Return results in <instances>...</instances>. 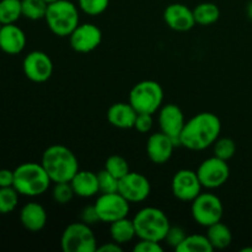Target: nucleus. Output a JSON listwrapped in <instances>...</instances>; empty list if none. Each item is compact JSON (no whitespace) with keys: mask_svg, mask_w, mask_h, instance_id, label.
<instances>
[{"mask_svg":"<svg viewBox=\"0 0 252 252\" xmlns=\"http://www.w3.org/2000/svg\"><path fill=\"white\" fill-rule=\"evenodd\" d=\"M135 233L139 239L164 241L170 225L166 214L155 207H145L140 209L133 218Z\"/></svg>","mask_w":252,"mask_h":252,"instance_id":"39448f33","label":"nucleus"},{"mask_svg":"<svg viewBox=\"0 0 252 252\" xmlns=\"http://www.w3.org/2000/svg\"><path fill=\"white\" fill-rule=\"evenodd\" d=\"M98 252H121L122 251V245L120 244L115 243V241H111V243L107 244H103V245L97 246V250Z\"/></svg>","mask_w":252,"mask_h":252,"instance_id":"58836bf2","label":"nucleus"},{"mask_svg":"<svg viewBox=\"0 0 252 252\" xmlns=\"http://www.w3.org/2000/svg\"><path fill=\"white\" fill-rule=\"evenodd\" d=\"M221 122L212 112H201L185 123L179 144L189 150H204L213 145L219 138Z\"/></svg>","mask_w":252,"mask_h":252,"instance_id":"f257e3e1","label":"nucleus"},{"mask_svg":"<svg viewBox=\"0 0 252 252\" xmlns=\"http://www.w3.org/2000/svg\"><path fill=\"white\" fill-rule=\"evenodd\" d=\"M22 68L29 80L33 83H44L53 74V62L44 52L33 51L25 57Z\"/></svg>","mask_w":252,"mask_h":252,"instance_id":"f8f14e48","label":"nucleus"},{"mask_svg":"<svg viewBox=\"0 0 252 252\" xmlns=\"http://www.w3.org/2000/svg\"><path fill=\"white\" fill-rule=\"evenodd\" d=\"M47 2H48V4H51V2H53V1H57V0H46Z\"/></svg>","mask_w":252,"mask_h":252,"instance_id":"79ce46f5","label":"nucleus"},{"mask_svg":"<svg viewBox=\"0 0 252 252\" xmlns=\"http://www.w3.org/2000/svg\"><path fill=\"white\" fill-rule=\"evenodd\" d=\"M98 180V191L100 193H115L118 192V186H120V180L113 176L111 172L103 169L97 174Z\"/></svg>","mask_w":252,"mask_h":252,"instance_id":"7c9ffc66","label":"nucleus"},{"mask_svg":"<svg viewBox=\"0 0 252 252\" xmlns=\"http://www.w3.org/2000/svg\"><path fill=\"white\" fill-rule=\"evenodd\" d=\"M202 187L196 171L189 169L179 170L171 181L172 194L184 202H192L199 193Z\"/></svg>","mask_w":252,"mask_h":252,"instance_id":"9b49d317","label":"nucleus"},{"mask_svg":"<svg viewBox=\"0 0 252 252\" xmlns=\"http://www.w3.org/2000/svg\"><path fill=\"white\" fill-rule=\"evenodd\" d=\"M129 204V202L120 192H115V193H101L94 206L97 211L100 220L111 224L128 216L130 208Z\"/></svg>","mask_w":252,"mask_h":252,"instance_id":"1a4fd4ad","label":"nucleus"},{"mask_svg":"<svg viewBox=\"0 0 252 252\" xmlns=\"http://www.w3.org/2000/svg\"><path fill=\"white\" fill-rule=\"evenodd\" d=\"M21 16V0H0V24H15Z\"/></svg>","mask_w":252,"mask_h":252,"instance_id":"a878e982","label":"nucleus"},{"mask_svg":"<svg viewBox=\"0 0 252 252\" xmlns=\"http://www.w3.org/2000/svg\"><path fill=\"white\" fill-rule=\"evenodd\" d=\"M177 143L165 133H154L147 142V154L150 161L157 165H162L170 160Z\"/></svg>","mask_w":252,"mask_h":252,"instance_id":"dca6fc26","label":"nucleus"},{"mask_svg":"<svg viewBox=\"0 0 252 252\" xmlns=\"http://www.w3.org/2000/svg\"><path fill=\"white\" fill-rule=\"evenodd\" d=\"M44 167L52 182H70L79 171V161L73 152L65 145L54 144L47 148L42 155Z\"/></svg>","mask_w":252,"mask_h":252,"instance_id":"f03ea898","label":"nucleus"},{"mask_svg":"<svg viewBox=\"0 0 252 252\" xmlns=\"http://www.w3.org/2000/svg\"><path fill=\"white\" fill-rule=\"evenodd\" d=\"M19 192L15 187H0V214H9L19 203Z\"/></svg>","mask_w":252,"mask_h":252,"instance_id":"cd10ccee","label":"nucleus"},{"mask_svg":"<svg viewBox=\"0 0 252 252\" xmlns=\"http://www.w3.org/2000/svg\"><path fill=\"white\" fill-rule=\"evenodd\" d=\"M110 0H79V7L90 16H97L105 12Z\"/></svg>","mask_w":252,"mask_h":252,"instance_id":"473e14b6","label":"nucleus"},{"mask_svg":"<svg viewBox=\"0 0 252 252\" xmlns=\"http://www.w3.org/2000/svg\"><path fill=\"white\" fill-rule=\"evenodd\" d=\"M51 182L42 164L25 162L14 170V187L22 196H41L49 189Z\"/></svg>","mask_w":252,"mask_h":252,"instance_id":"7ed1b4c3","label":"nucleus"},{"mask_svg":"<svg viewBox=\"0 0 252 252\" xmlns=\"http://www.w3.org/2000/svg\"><path fill=\"white\" fill-rule=\"evenodd\" d=\"M186 230L184 228H181V226H170L164 241H166L167 245L171 246V248H174L176 250L181 245L182 241L186 239Z\"/></svg>","mask_w":252,"mask_h":252,"instance_id":"72a5a7b5","label":"nucleus"},{"mask_svg":"<svg viewBox=\"0 0 252 252\" xmlns=\"http://www.w3.org/2000/svg\"><path fill=\"white\" fill-rule=\"evenodd\" d=\"M81 221L85 224H88V225L93 226L95 225V224H97L100 220V218H98V214H97V211H96L95 206H86L85 208L81 211Z\"/></svg>","mask_w":252,"mask_h":252,"instance_id":"e433bc0d","label":"nucleus"},{"mask_svg":"<svg viewBox=\"0 0 252 252\" xmlns=\"http://www.w3.org/2000/svg\"><path fill=\"white\" fill-rule=\"evenodd\" d=\"M138 112L129 102L113 103L107 111V120L113 127L120 129L134 128L135 118Z\"/></svg>","mask_w":252,"mask_h":252,"instance_id":"6ab92c4d","label":"nucleus"},{"mask_svg":"<svg viewBox=\"0 0 252 252\" xmlns=\"http://www.w3.org/2000/svg\"><path fill=\"white\" fill-rule=\"evenodd\" d=\"M105 169L108 172H111L113 176L117 177L118 180H121L129 172V165H128V161L123 157H120V155H111L106 160Z\"/></svg>","mask_w":252,"mask_h":252,"instance_id":"c85d7f7f","label":"nucleus"},{"mask_svg":"<svg viewBox=\"0 0 252 252\" xmlns=\"http://www.w3.org/2000/svg\"><path fill=\"white\" fill-rule=\"evenodd\" d=\"M22 16L37 21L46 17L48 2L46 0H21Z\"/></svg>","mask_w":252,"mask_h":252,"instance_id":"bb28decb","label":"nucleus"},{"mask_svg":"<svg viewBox=\"0 0 252 252\" xmlns=\"http://www.w3.org/2000/svg\"><path fill=\"white\" fill-rule=\"evenodd\" d=\"M243 252H248V251H252V248H245V249H243V250H241Z\"/></svg>","mask_w":252,"mask_h":252,"instance_id":"a19ab883","label":"nucleus"},{"mask_svg":"<svg viewBox=\"0 0 252 252\" xmlns=\"http://www.w3.org/2000/svg\"><path fill=\"white\" fill-rule=\"evenodd\" d=\"M69 42L75 52L89 53L95 51L101 44L102 32L94 24H79V26L69 36Z\"/></svg>","mask_w":252,"mask_h":252,"instance_id":"4468645a","label":"nucleus"},{"mask_svg":"<svg viewBox=\"0 0 252 252\" xmlns=\"http://www.w3.org/2000/svg\"><path fill=\"white\" fill-rule=\"evenodd\" d=\"M26 46V34L15 24L2 25L0 29V49L7 54H19Z\"/></svg>","mask_w":252,"mask_h":252,"instance_id":"a211bd4d","label":"nucleus"},{"mask_svg":"<svg viewBox=\"0 0 252 252\" xmlns=\"http://www.w3.org/2000/svg\"><path fill=\"white\" fill-rule=\"evenodd\" d=\"M162 250L164 249L159 241L147 240V239H139V241L133 248V251L135 252H162Z\"/></svg>","mask_w":252,"mask_h":252,"instance_id":"f704fd0d","label":"nucleus"},{"mask_svg":"<svg viewBox=\"0 0 252 252\" xmlns=\"http://www.w3.org/2000/svg\"><path fill=\"white\" fill-rule=\"evenodd\" d=\"M213 246L209 243L207 235H187L181 245L176 249L177 252H212Z\"/></svg>","mask_w":252,"mask_h":252,"instance_id":"393cba45","label":"nucleus"},{"mask_svg":"<svg viewBox=\"0 0 252 252\" xmlns=\"http://www.w3.org/2000/svg\"><path fill=\"white\" fill-rule=\"evenodd\" d=\"M20 220L25 229L37 233L41 231L47 224V212L39 203L30 202L22 207L20 212Z\"/></svg>","mask_w":252,"mask_h":252,"instance_id":"aec40b11","label":"nucleus"},{"mask_svg":"<svg viewBox=\"0 0 252 252\" xmlns=\"http://www.w3.org/2000/svg\"><path fill=\"white\" fill-rule=\"evenodd\" d=\"M164 101V90L161 85L154 80H143L135 84L129 93L128 102L138 113L154 115L160 110Z\"/></svg>","mask_w":252,"mask_h":252,"instance_id":"423d86ee","label":"nucleus"},{"mask_svg":"<svg viewBox=\"0 0 252 252\" xmlns=\"http://www.w3.org/2000/svg\"><path fill=\"white\" fill-rule=\"evenodd\" d=\"M152 186L147 177L139 172H128L120 180L118 192L127 199L129 203L143 202L149 197Z\"/></svg>","mask_w":252,"mask_h":252,"instance_id":"ddd939ff","label":"nucleus"},{"mask_svg":"<svg viewBox=\"0 0 252 252\" xmlns=\"http://www.w3.org/2000/svg\"><path fill=\"white\" fill-rule=\"evenodd\" d=\"M197 175L202 187L208 189H219L228 181L230 176V169L225 160L213 157L204 160L197 169Z\"/></svg>","mask_w":252,"mask_h":252,"instance_id":"9d476101","label":"nucleus"},{"mask_svg":"<svg viewBox=\"0 0 252 252\" xmlns=\"http://www.w3.org/2000/svg\"><path fill=\"white\" fill-rule=\"evenodd\" d=\"M14 186V171L7 169L0 170V187Z\"/></svg>","mask_w":252,"mask_h":252,"instance_id":"4c0bfd02","label":"nucleus"},{"mask_svg":"<svg viewBox=\"0 0 252 252\" xmlns=\"http://www.w3.org/2000/svg\"><path fill=\"white\" fill-rule=\"evenodd\" d=\"M70 185L75 196L81 197V198H90L100 192L98 191L97 174L93 171L79 170L70 180Z\"/></svg>","mask_w":252,"mask_h":252,"instance_id":"412c9836","label":"nucleus"},{"mask_svg":"<svg viewBox=\"0 0 252 252\" xmlns=\"http://www.w3.org/2000/svg\"><path fill=\"white\" fill-rule=\"evenodd\" d=\"M61 246L64 252H95L97 240L91 226L80 221L69 224L64 229Z\"/></svg>","mask_w":252,"mask_h":252,"instance_id":"0eeeda50","label":"nucleus"},{"mask_svg":"<svg viewBox=\"0 0 252 252\" xmlns=\"http://www.w3.org/2000/svg\"><path fill=\"white\" fill-rule=\"evenodd\" d=\"M52 196H53L56 203L66 204L73 199L75 193H74L70 182H57V184H54Z\"/></svg>","mask_w":252,"mask_h":252,"instance_id":"2f4dec72","label":"nucleus"},{"mask_svg":"<svg viewBox=\"0 0 252 252\" xmlns=\"http://www.w3.org/2000/svg\"><path fill=\"white\" fill-rule=\"evenodd\" d=\"M214 157L221 160H230L236 153V144L231 138H218L214 143Z\"/></svg>","mask_w":252,"mask_h":252,"instance_id":"c756f323","label":"nucleus"},{"mask_svg":"<svg viewBox=\"0 0 252 252\" xmlns=\"http://www.w3.org/2000/svg\"><path fill=\"white\" fill-rule=\"evenodd\" d=\"M246 11H248L249 19H250L251 21H252V0L248 4V7H246Z\"/></svg>","mask_w":252,"mask_h":252,"instance_id":"ea45409f","label":"nucleus"},{"mask_svg":"<svg viewBox=\"0 0 252 252\" xmlns=\"http://www.w3.org/2000/svg\"><path fill=\"white\" fill-rule=\"evenodd\" d=\"M110 235L111 239L115 243L120 244V245H125V244L130 243L137 236L133 219L130 220V219H128L126 217V218L118 219V220L111 223Z\"/></svg>","mask_w":252,"mask_h":252,"instance_id":"4be33fe9","label":"nucleus"},{"mask_svg":"<svg viewBox=\"0 0 252 252\" xmlns=\"http://www.w3.org/2000/svg\"><path fill=\"white\" fill-rule=\"evenodd\" d=\"M158 121H159L160 132L169 135L179 144L180 135H181L185 123H186L181 108L175 103H166L162 107H160Z\"/></svg>","mask_w":252,"mask_h":252,"instance_id":"2eb2a0df","label":"nucleus"},{"mask_svg":"<svg viewBox=\"0 0 252 252\" xmlns=\"http://www.w3.org/2000/svg\"><path fill=\"white\" fill-rule=\"evenodd\" d=\"M1 26H2V25H1V24H0V29H1Z\"/></svg>","mask_w":252,"mask_h":252,"instance_id":"37998d69","label":"nucleus"},{"mask_svg":"<svg viewBox=\"0 0 252 252\" xmlns=\"http://www.w3.org/2000/svg\"><path fill=\"white\" fill-rule=\"evenodd\" d=\"M207 238H208L209 243L212 244L214 250H223L226 249L233 241V234L231 230L223 224L221 221L213 224V225L208 226V231H207Z\"/></svg>","mask_w":252,"mask_h":252,"instance_id":"5701e85b","label":"nucleus"},{"mask_svg":"<svg viewBox=\"0 0 252 252\" xmlns=\"http://www.w3.org/2000/svg\"><path fill=\"white\" fill-rule=\"evenodd\" d=\"M164 20L167 26L177 32L189 31L196 25L193 10L185 4L175 2L169 5L164 11Z\"/></svg>","mask_w":252,"mask_h":252,"instance_id":"f3484780","label":"nucleus"},{"mask_svg":"<svg viewBox=\"0 0 252 252\" xmlns=\"http://www.w3.org/2000/svg\"><path fill=\"white\" fill-rule=\"evenodd\" d=\"M193 16L196 24L201 26H209L220 17V10L213 2H201L193 9Z\"/></svg>","mask_w":252,"mask_h":252,"instance_id":"b1692460","label":"nucleus"},{"mask_svg":"<svg viewBox=\"0 0 252 252\" xmlns=\"http://www.w3.org/2000/svg\"><path fill=\"white\" fill-rule=\"evenodd\" d=\"M191 213L197 224L208 228L218 221H221L224 207L220 198L216 194L199 193L192 201Z\"/></svg>","mask_w":252,"mask_h":252,"instance_id":"6e6552de","label":"nucleus"},{"mask_svg":"<svg viewBox=\"0 0 252 252\" xmlns=\"http://www.w3.org/2000/svg\"><path fill=\"white\" fill-rule=\"evenodd\" d=\"M153 115L150 113H138L134 122V128L139 133H148L153 128Z\"/></svg>","mask_w":252,"mask_h":252,"instance_id":"c9c22d12","label":"nucleus"},{"mask_svg":"<svg viewBox=\"0 0 252 252\" xmlns=\"http://www.w3.org/2000/svg\"><path fill=\"white\" fill-rule=\"evenodd\" d=\"M44 20L56 36L69 37L79 26L78 6L70 0H57L48 4Z\"/></svg>","mask_w":252,"mask_h":252,"instance_id":"20e7f679","label":"nucleus"}]
</instances>
